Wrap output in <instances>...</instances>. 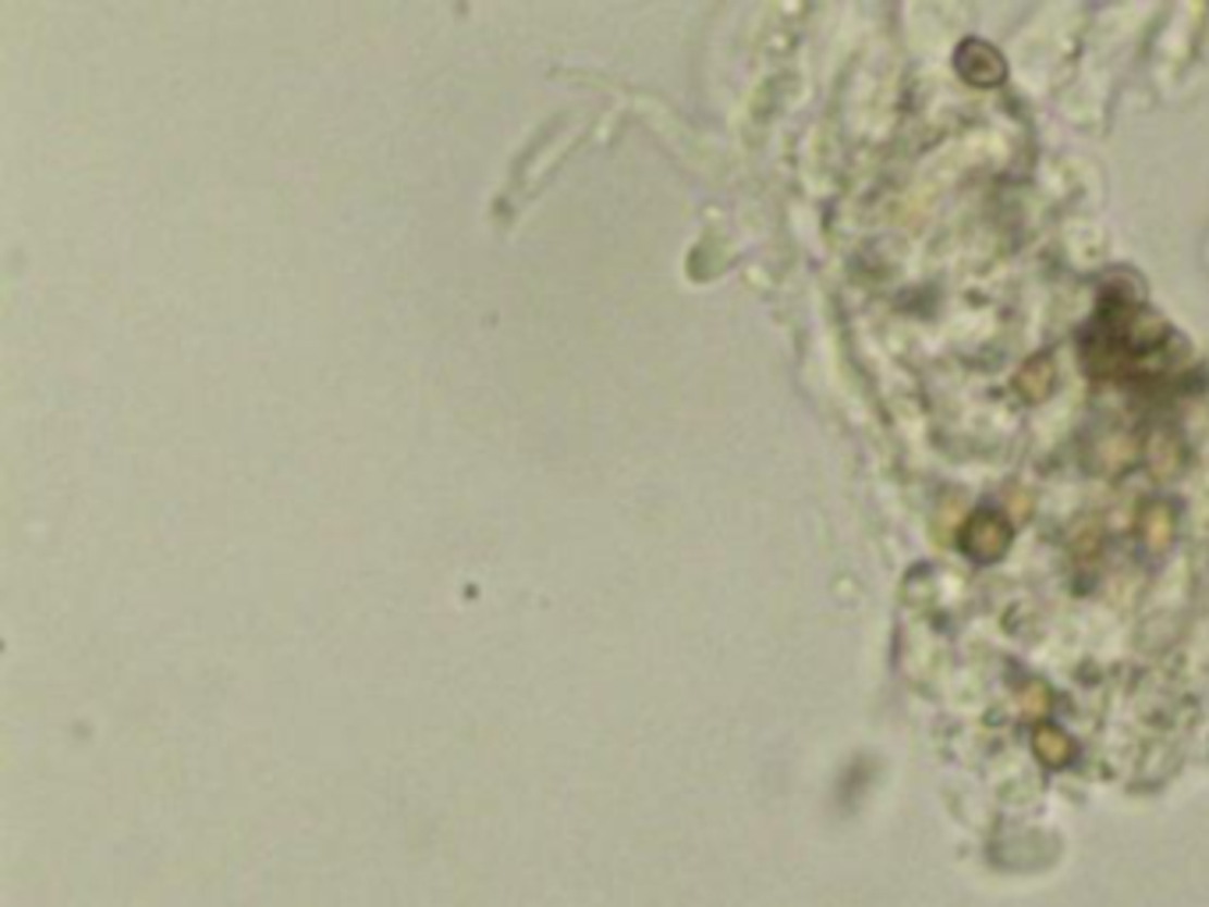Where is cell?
Segmentation results:
<instances>
[{"label":"cell","mask_w":1209,"mask_h":907,"mask_svg":"<svg viewBox=\"0 0 1209 907\" xmlns=\"http://www.w3.org/2000/svg\"><path fill=\"white\" fill-rule=\"evenodd\" d=\"M1008 539H1011V532L997 514H975L965 525V532H961V546H965V554L975 560H997L1008 549Z\"/></svg>","instance_id":"cell-1"},{"label":"cell","mask_w":1209,"mask_h":907,"mask_svg":"<svg viewBox=\"0 0 1209 907\" xmlns=\"http://www.w3.org/2000/svg\"><path fill=\"white\" fill-rule=\"evenodd\" d=\"M958 72L969 82H979V86H994V82L1004 78V61L997 58V50L979 44V39H969L958 50Z\"/></svg>","instance_id":"cell-2"},{"label":"cell","mask_w":1209,"mask_h":907,"mask_svg":"<svg viewBox=\"0 0 1209 907\" xmlns=\"http://www.w3.org/2000/svg\"><path fill=\"white\" fill-rule=\"evenodd\" d=\"M1143 535H1146V546L1149 549H1167L1174 535V511L1167 504H1152L1149 511L1143 514Z\"/></svg>","instance_id":"cell-3"},{"label":"cell","mask_w":1209,"mask_h":907,"mask_svg":"<svg viewBox=\"0 0 1209 907\" xmlns=\"http://www.w3.org/2000/svg\"><path fill=\"white\" fill-rule=\"evenodd\" d=\"M1053 387V369L1047 359H1033L1022 373H1019V390L1028 397V401H1039V397H1047Z\"/></svg>","instance_id":"cell-4"},{"label":"cell","mask_w":1209,"mask_h":907,"mask_svg":"<svg viewBox=\"0 0 1209 907\" xmlns=\"http://www.w3.org/2000/svg\"><path fill=\"white\" fill-rule=\"evenodd\" d=\"M1177 447L1171 444V439L1167 436H1157L1152 439V447H1149V464H1152V472L1157 475H1171L1174 469H1177Z\"/></svg>","instance_id":"cell-5"},{"label":"cell","mask_w":1209,"mask_h":907,"mask_svg":"<svg viewBox=\"0 0 1209 907\" xmlns=\"http://www.w3.org/2000/svg\"><path fill=\"white\" fill-rule=\"evenodd\" d=\"M1036 748H1039V755L1047 762H1064L1068 759V751H1071V745L1064 741V734H1057V731H1039L1036 734Z\"/></svg>","instance_id":"cell-6"}]
</instances>
